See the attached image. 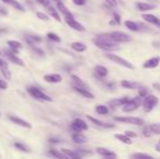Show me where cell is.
Returning <instances> with one entry per match:
<instances>
[{
	"label": "cell",
	"mask_w": 160,
	"mask_h": 159,
	"mask_svg": "<svg viewBox=\"0 0 160 159\" xmlns=\"http://www.w3.org/2000/svg\"><path fill=\"white\" fill-rule=\"evenodd\" d=\"M0 117H1V113H0Z\"/></svg>",
	"instance_id": "obj_56"
},
{
	"label": "cell",
	"mask_w": 160,
	"mask_h": 159,
	"mask_svg": "<svg viewBox=\"0 0 160 159\" xmlns=\"http://www.w3.org/2000/svg\"><path fill=\"white\" fill-rule=\"evenodd\" d=\"M36 1H37L39 4H42V6H44V7L50 6V0H36Z\"/></svg>",
	"instance_id": "obj_42"
},
{
	"label": "cell",
	"mask_w": 160,
	"mask_h": 159,
	"mask_svg": "<svg viewBox=\"0 0 160 159\" xmlns=\"http://www.w3.org/2000/svg\"><path fill=\"white\" fill-rule=\"evenodd\" d=\"M142 97H136L134 99H130L127 104H124L122 106V111L123 112H131V111H134L138 108V106L141 105L142 100H141Z\"/></svg>",
	"instance_id": "obj_5"
},
{
	"label": "cell",
	"mask_w": 160,
	"mask_h": 159,
	"mask_svg": "<svg viewBox=\"0 0 160 159\" xmlns=\"http://www.w3.org/2000/svg\"><path fill=\"white\" fill-rule=\"evenodd\" d=\"M132 158H136V159H139V158H152V156L148 155V154H143V153H136V154H133L132 155Z\"/></svg>",
	"instance_id": "obj_40"
},
{
	"label": "cell",
	"mask_w": 160,
	"mask_h": 159,
	"mask_svg": "<svg viewBox=\"0 0 160 159\" xmlns=\"http://www.w3.org/2000/svg\"><path fill=\"white\" fill-rule=\"evenodd\" d=\"M71 47L73 50L78 51V52H83V51H86L87 50V46L83 42H74L71 44Z\"/></svg>",
	"instance_id": "obj_26"
},
{
	"label": "cell",
	"mask_w": 160,
	"mask_h": 159,
	"mask_svg": "<svg viewBox=\"0 0 160 159\" xmlns=\"http://www.w3.org/2000/svg\"><path fill=\"white\" fill-rule=\"evenodd\" d=\"M114 83H107V87L108 88H110V89H114Z\"/></svg>",
	"instance_id": "obj_50"
},
{
	"label": "cell",
	"mask_w": 160,
	"mask_h": 159,
	"mask_svg": "<svg viewBox=\"0 0 160 159\" xmlns=\"http://www.w3.org/2000/svg\"><path fill=\"white\" fill-rule=\"evenodd\" d=\"M73 88H74V91H75L76 93H78L80 95L84 96L85 98H88V99H94V98H95L94 94H92L91 92H89V89L82 88V87H78V86H74Z\"/></svg>",
	"instance_id": "obj_16"
},
{
	"label": "cell",
	"mask_w": 160,
	"mask_h": 159,
	"mask_svg": "<svg viewBox=\"0 0 160 159\" xmlns=\"http://www.w3.org/2000/svg\"><path fill=\"white\" fill-rule=\"evenodd\" d=\"M96 152L99 154V155L102 156V157H106V158H117V154L116 153H113V152L110 151V149L103 148V147H97Z\"/></svg>",
	"instance_id": "obj_14"
},
{
	"label": "cell",
	"mask_w": 160,
	"mask_h": 159,
	"mask_svg": "<svg viewBox=\"0 0 160 159\" xmlns=\"http://www.w3.org/2000/svg\"><path fill=\"white\" fill-rule=\"evenodd\" d=\"M95 72H96V74L100 77H106L108 75L107 68L103 67V66H96L95 67Z\"/></svg>",
	"instance_id": "obj_28"
},
{
	"label": "cell",
	"mask_w": 160,
	"mask_h": 159,
	"mask_svg": "<svg viewBox=\"0 0 160 159\" xmlns=\"http://www.w3.org/2000/svg\"><path fill=\"white\" fill-rule=\"evenodd\" d=\"M125 135H128V137H131V138L136 137V133H134V132H132V131H127L125 132Z\"/></svg>",
	"instance_id": "obj_47"
},
{
	"label": "cell",
	"mask_w": 160,
	"mask_h": 159,
	"mask_svg": "<svg viewBox=\"0 0 160 159\" xmlns=\"http://www.w3.org/2000/svg\"><path fill=\"white\" fill-rule=\"evenodd\" d=\"M114 120L120 121V122L128 123V124H133V125H145V121L141 119V118H136V117H127V118L114 117Z\"/></svg>",
	"instance_id": "obj_7"
},
{
	"label": "cell",
	"mask_w": 160,
	"mask_h": 159,
	"mask_svg": "<svg viewBox=\"0 0 160 159\" xmlns=\"http://www.w3.org/2000/svg\"><path fill=\"white\" fill-rule=\"evenodd\" d=\"M57 8L58 10L60 11V12L62 13V15H63V17H74L73 13L71 12V11L69 10V9L67 8V7L64 6L63 3H62L61 1H57Z\"/></svg>",
	"instance_id": "obj_15"
},
{
	"label": "cell",
	"mask_w": 160,
	"mask_h": 159,
	"mask_svg": "<svg viewBox=\"0 0 160 159\" xmlns=\"http://www.w3.org/2000/svg\"><path fill=\"white\" fill-rule=\"evenodd\" d=\"M136 7L138 8L139 11H148V10H154L156 7L154 4H149L147 2H138L136 4Z\"/></svg>",
	"instance_id": "obj_27"
},
{
	"label": "cell",
	"mask_w": 160,
	"mask_h": 159,
	"mask_svg": "<svg viewBox=\"0 0 160 159\" xmlns=\"http://www.w3.org/2000/svg\"><path fill=\"white\" fill-rule=\"evenodd\" d=\"M121 86L124 87V88H128V89H135V88H138L141 86V84L137 82H132V81H127V80H123L121 82Z\"/></svg>",
	"instance_id": "obj_25"
},
{
	"label": "cell",
	"mask_w": 160,
	"mask_h": 159,
	"mask_svg": "<svg viewBox=\"0 0 160 159\" xmlns=\"http://www.w3.org/2000/svg\"><path fill=\"white\" fill-rule=\"evenodd\" d=\"M7 32V30L6 28H0V35L1 34H3V33H6Z\"/></svg>",
	"instance_id": "obj_52"
},
{
	"label": "cell",
	"mask_w": 160,
	"mask_h": 159,
	"mask_svg": "<svg viewBox=\"0 0 160 159\" xmlns=\"http://www.w3.org/2000/svg\"><path fill=\"white\" fill-rule=\"evenodd\" d=\"M87 118H88V120H91L92 122L94 123V124H96L97 127H114V125H112V124H107V123H103V122H101V121H99V120H97L95 119V118H93L92 116H89V115H87Z\"/></svg>",
	"instance_id": "obj_29"
},
{
	"label": "cell",
	"mask_w": 160,
	"mask_h": 159,
	"mask_svg": "<svg viewBox=\"0 0 160 159\" xmlns=\"http://www.w3.org/2000/svg\"><path fill=\"white\" fill-rule=\"evenodd\" d=\"M71 79H72V81H73L74 86H78V87H82V88L89 89L88 85H87L86 83H85L82 79H80L78 77H76V75H71Z\"/></svg>",
	"instance_id": "obj_24"
},
{
	"label": "cell",
	"mask_w": 160,
	"mask_h": 159,
	"mask_svg": "<svg viewBox=\"0 0 160 159\" xmlns=\"http://www.w3.org/2000/svg\"><path fill=\"white\" fill-rule=\"evenodd\" d=\"M142 17H143L146 22H148V23L160 26V19L159 17H157L156 15H154V14H142Z\"/></svg>",
	"instance_id": "obj_19"
},
{
	"label": "cell",
	"mask_w": 160,
	"mask_h": 159,
	"mask_svg": "<svg viewBox=\"0 0 160 159\" xmlns=\"http://www.w3.org/2000/svg\"><path fill=\"white\" fill-rule=\"evenodd\" d=\"M73 1L74 4H76V6H84L85 3H86V0H72Z\"/></svg>",
	"instance_id": "obj_44"
},
{
	"label": "cell",
	"mask_w": 160,
	"mask_h": 159,
	"mask_svg": "<svg viewBox=\"0 0 160 159\" xmlns=\"http://www.w3.org/2000/svg\"><path fill=\"white\" fill-rule=\"evenodd\" d=\"M124 24L130 31H133V32H137V31H139V25L137 23H135V22L128 20V21H125Z\"/></svg>",
	"instance_id": "obj_32"
},
{
	"label": "cell",
	"mask_w": 160,
	"mask_h": 159,
	"mask_svg": "<svg viewBox=\"0 0 160 159\" xmlns=\"http://www.w3.org/2000/svg\"><path fill=\"white\" fill-rule=\"evenodd\" d=\"M4 55H6L7 58H8V59L10 60V61H12L13 63L19 64V66H21V67H24V61L21 59V58L18 57L17 53H14L13 51L4 50Z\"/></svg>",
	"instance_id": "obj_11"
},
{
	"label": "cell",
	"mask_w": 160,
	"mask_h": 159,
	"mask_svg": "<svg viewBox=\"0 0 160 159\" xmlns=\"http://www.w3.org/2000/svg\"><path fill=\"white\" fill-rule=\"evenodd\" d=\"M152 86H154V88H156L157 91H160V84H158V83H155Z\"/></svg>",
	"instance_id": "obj_51"
},
{
	"label": "cell",
	"mask_w": 160,
	"mask_h": 159,
	"mask_svg": "<svg viewBox=\"0 0 160 159\" xmlns=\"http://www.w3.org/2000/svg\"><path fill=\"white\" fill-rule=\"evenodd\" d=\"M71 127L74 132H82V131H86L88 129V125L86 124L84 120L82 119H75L72 122Z\"/></svg>",
	"instance_id": "obj_9"
},
{
	"label": "cell",
	"mask_w": 160,
	"mask_h": 159,
	"mask_svg": "<svg viewBox=\"0 0 160 159\" xmlns=\"http://www.w3.org/2000/svg\"><path fill=\"white\" fill-rule=\"evenodd\" d=\"M64 21H65V23L70 26V27L73 28V30H75V31H78V32H85V30H86V28H85L84 26L80 23V22L76 21L75 17H64Z\"/></svg>",
	"instance_id": "obj_8"
},
{
	"label": "cell",
	"mask_w": 160,
	"mask_h": 159,
	"mask_svg": "<svg viewBox=\"0 0 160 159\" xmlns=\"http://www.w3.org/2000/svg\"><path fill=\"white\" fill-rule=\"evenodd\" d=\"M47 37H48L49 40H52V42H61V38L59 37V35H57L56 33H48L47 34Z\"/></svg>",
	"instance_id": "obj_37"
},
{
	"label": "cell",
	"mask_w": 160,
	"mask_h": 159,
	"mask_svg": "<svg viewBox=\"0 0 160 159\" xmlns=\"http://www.w3.org/2000/svg\"><path fill=\"white\" fill-rule=\"evenodd\" d=\"M159 144H160V143H159Z\"/></svg>",
	"instance_id": "obj_57"
},
{
	"label": "cell",
	"mask_w": 160,
	"mask_h": 159,
	"mask_svg": "<svg viewBox=\"0 0 160 159\" xmlns=\"http://www.w3.org/2000/svg\"><path fill=\"white\" fill-rule=\"evenodd\" d=\"M47 9H48V13L51 15V17H53V19L56 20V21H58V22H61V17H60V15H59V13H58V11L56 10L53 7H50V6H48V7H46Z\"/></svg>",
	"instance_id": "obj_31"
},
{
	"label": "cell",
	"mask_w": 160,
	"mask_h": 159,
	"mask_svg": "<svg viewBox=\"0 0 160 159\" xmlns=\"http://www.w3.org/2000/svg\"><path fill=\"white\" fill-rule=\"evenodd\" d=\"M106 57H107L108 59L111 60V61H113V62H116V63L120 64V66L124 67V68L131 69V70H132V69H134V66H133L130 61H128V60L119 57L118 55H113V53H107V55H106Z\"/></svg>",
	"instance_id": "obj_4"
},
{
	"label": "cell",
	"mask_w": 160,
	"mask_h": 159,
	"mask_svg": "<svg viewBox=\"0 0 160 159\" xmlns=\"http://www.w3.org/2000/svg\"><path fill=\"white\" fill-rule=\"evenodd\" d=\"M8 88V83L3 80H0V89H7Z\"/></svg>",
	"instance_id": "obj_45"
},
{
	"label": "cell",
	"mask_w": 160,
	"mask_h": 159,
	"mask_svg": "<svg viewBox=\"0 0 160 159\" xmlns=\"http://www.w3.org/2000/svg\"><path fill=\"white\" fill-rule=\"evenodd\" d=\"M48 142L49 143H51V144H58V143H60V140H58V138H55V137H51V138H49L48 140Z\"/></svg>",
	"instance_id": "obj_49"
},
{
	"label": "cell",
	"mask_w": 160,
	"mask_h": 159,
	"mask_svg": "<svg viewBox=\"0 0 160 159\" xmlns=\"http://www.w3.org/2000/svg\"><path fill=\"white\" fill-rule=\"evenodd\" d=\"M106 2L111 7H117V0H106Z\"/></svg>",
	"instance_id": "obj_48"
},
{
	"label": "cell",
	"mask_w": 160,
	"mask_h": 159,
	"mask_svg": "<svg viewBox=\"0 0 160 159\" xmlns=\"http://www.w3.org/2000/svg\"><path fill=\"white\" fill-rule=\"evenodd\" d=\"M0 56H1V51H0Z\"/></svg>",
	"instance_id": "obj_55"
},
{
	"label": "cell",
	"mask_w": 160,
	"mask_h": 159,
	"mask_svg": "<svg viewBox=\"0 0 160 159\" xmlns=\"http://www.w3.org/2000/svg\"><path fill=\"white\" fill-rule=\"evenodd\" d=\"M94 44L98 47L99 49H102L106 51H112L117 50L119 48V42H114L113 39L110 37V35L108 34H99L96 36V38L94 39Z\"/></svg>",
	"instance_id": "obj_1"
},
{
	"label": "cell",
	"mask_w": 160,
	"mask_h": 159,
	"mask_svg": "<svg viewBox=\"0 0 160 159\" xmlns=\"http://www.w3.org/2000/svg\"><path fill=\"white\" fill-rule=\"evenodd\" d=\"M138 96L139 97H145L146 95H148V88L147 87H142V86H139L138 87Z\"/></svg>",
	"instance_id": "obj_39"
},
{
	"label": "cell",
	"mask_w": 160,
	"mask_h": 159,
	"mask_svg": "<svg viewBox=\"0 0 160 159\" xmlns=\"http://www.w3.org/2000/svg\"><path fill=\"white\" fill-rule=\"evenodd\" d=\"M26 42H28L30 45H34L35 42H42V38L39 36H35V35H28L25 37Z\"/></svg>",
	"instance_id": "obj_34"
},
{
	"label": "cell",
	"mask_w": 160,
	"mask_h": 159,
	"mask_svg": "<svg viewBox=\"0 0 160 159\" xmlns=\"http://www.w3.org/2000/svg\"><path fill=\"white\" fill-rule=\"evenodd\" d=\"M72 140H73V142L76 143V144H84V143L87 142V137L85 135H83L81 132H75V133L72 135Z\"/></svg>",
	"instance_id": "obj_21"
},
{
	"label": "cell",
	"mask_w": 160,
	"mask_h": 159,
	"mask_svg": "<svg viewBox=\"0 0 160 159\" xmlns=\"http://www.w3.org/2000/svg\"><path fill=\"white\" fill-rule=\"evenodd\" d=\"M160 63V58L159 57H154V58H150V59L146 60L143 64V68L145 69H154L157 68Z\"/></svg>",
	"instance_id": "obj_13"
},
{
	"label": "cell",
	"mask_w": 160,
	"mask_h": 159,
	"mask_svg": "<svg viewBox=\"0 0 160 159\" xmlns=\"http://www.w3.org/2000/svg\"><path fill=\"white\" fill-rule=\"evenodd\" d=\"M110 24H111V25H114V24H116V21H114V20L113 21H110Z\"/></svg>",
	"instance_id": "obj_54"
},
{
	"label": "cell",
	"mask_w": 160,
	"mask_h": 159,
	"mask_svg": "<svg viewBox=\"0 0 160 159\" xmlns=\"http://www.w3.org/2000/svg\"><path fill=\"white\" fill-rule=\"evenodd\" d=\"M14 147L17 149H19V151H21V152H23V153H30V148H28L26 145H24L23 143H21V142H15L14 143Z\"/></svg>",
	"instance_id": "obj_35"
},
{
	"label": "cell",
	"mask_w": 160,
	"mask_h": 159,
	"mask_svg": "<svg viewBox=\"0 0 160 159\" xmlns=\"http://www.w3.org/2000/svg\"><path fill=\"white\" fill-rule=\"evenodd\" d=\"M1 2L8 4V6H11L12 8L17 9V10L21 11V12H24V11H25V8H24L18 0H1Z\"/></svg>",
	"instance_id": "obj_17"
},
{
	"label": "cell",
	"mask_w": 160,
	"mask_h": 159,
	"mask_svg": "<svg viewBox=\"0 0 160 159\" xmlns=\"http://www.w3.org/2000/svg\"><path fill=\"white\" fill-rule=\"evenodd\" d=\"M9 119H10V121H12L14 124H18L22 127H25V129H32V124L30 122L17 117V116H9Z\"/></svg>",
	"instance_id": "obj_12"
},
{
	"label": "cell",
	"mask_w": 160,
	"mask_h": 159,
	"mask_svg": "<svg viewBox=\"0 0 160 159\" xmlns=\"http://www.w3.org/2000/svg\"><path fill=\"white\" fill-rule=\"evenodd\" d=\"M96 112L98 113V115H107L108 112H109V109H108L107 106H105V105H97L96 106Z\"/></svg>",
	"instance_id": "obj_33"
},
{
	"label": "cell",
	"mask_w": 160,
	"mask_h": 159,
	"mask_svg": "<svg viewBox=\"0 0 160 159\" xmlns=\"http://www.w3.org/2000/svg\"><path fill=\"white\" fill-rule=\"evenodd\" d=\"M128 100H130V98H128V97L116 98V99H111V100H110L109 105L111 107H113V108H116V107H119V106H123L124 104H127Z\"/></svg>",
	"instance_id": "obj_20"
},
{
	"label": "cell",
	"mask_w": 160,
	"mask_h": 159,
	"mask_svg": "<svg viewBox=\"0 0 160 159\" xmlns=\"http://www.w3.org/2000/svg\"><path fill=\"white\" fill-rule=\"evenodd\" d=\"M36 17L39 20H42V21H49V17L44 12H37L36 13Z\"/></svg>",
	"instance_id": "obj_41"
},
{
	"label": "cell",
	"mask_w": 160,
	"mask_h": 159,
	"mask_svg": "<svg viewBox=\"0 0 160 159\" xmlns=\"http://www.w3.org/2000/svg\"><path fill=\"white\" fill-rule=\"evenodd\" d=\"M110 35L112 39L117 42H128L132 40V36L131 35L127 34V33H123V32H111V33H108Z\"/></svg>",
	"instance_id": "obj_6"
},
{
	"label": "cell",
	"mask_w": 160,
	"mask_h": 159,
	"mask_svg": "<svg viewBox=\"0 0 160 159\" xmlns=\"http://www.w3.org/2000/svg\"><path fill=\"white\" fill-rule=\"evenodd\" d=\"M0 72H1L2 77H4L6 80L10 81L11 80V72H10V69H9V64L7 61L4 60L0 59Z\"/></svg>",
	"instance_id": "obj_10"
},
{
	"label": "cell",
	"mask_w": 160,
	"mask_h": 159,
	"mask_svg": "<svg viewBox=\"0 0 160 159\" xmlns=\"http://www.w3.org/2000/svg\"><path fill=\"white\" fill-rule=\"evenodd\" d=\"M156 151H157V152H159V153H160V144L156 145Z\"/></svg>",
	"instance_id": "obj_53"
},
{
	"label": "cell",
	"mask_w": 160,
	"mask_h": 159,
	"mask_svg": "<svg viewBox=\"0 0 160 159\" xmlns=\"http://www.w3.org/2000/svg\"><path fill=\"white\" fill-rule=\"evenodd\" d=\"M143 135L145 136V137H149V136L152 135V131L149 130V127H145V129L143 130Z\"/></svg>",
	"instance_id": "obj_43"
},
{
	"label": "cell",
	"mask_w": 160,
	"mask_h": 159,
	"mask_svg": "<svg viewBox=\"0 0 160 159\" xmlns=\"http://www.w3.org/2000/svg\"><path fill=\"white\" fill-rule=\"evenodd\" d=\"M44 80L47 83H51V84H57L62 81V77L60 74H47L44 77Z\"/></svg>",
	"instance_id": "obj_18"
},
{
	"label": "cell",
	"mask_w": 160,
	"mask_h": 159,
	"mask_svg": "<svg viewBox=\"0 0 160 159\" xmlns=\"http://www.w3.org/2000/svg\"><path fill=\"white\" fill-rule=\"evenodd\" d=\"M114 137H116L117 140L120 141V142H122L123 144L131 145L133 143L132 140H131V137H128V136L125 135V134H114Z\"/></svg>",
	"instance_id": "obj_30"
},
{
	"label": "cell",
	"mask_w": 160,
	"mask_h": 159,
	"mask_svg": "<svg viewBox=\"0 0 160 159\" xmlns=\"http://www.w3.org/2000/svg\"><path fill=\"white\" fill-rule=\"evenodd\" d=\"M61 153H63L67 158H72V159H80L82 156L78 153L76 151H71V149H68V148H62L61 149Z\"/></svg>",
	"instance_id": "obj_23"
},
{
	"label": "cell",
	"mask_w": 160,
	"mask_h": 159,
	"mask_svg": "<svg viewBox=\"0 0 160 159\" xmlns=\"http://www.w3.org/2000/svg\"><path fill=\"white\" fill-rule=\"evenodd\" d=\"M158 97L155 95H146L143 100V108L146 112H150L154 110L155 107L158 105Z\"/></svg>",
	"instance_id": "obj_3"
},
{
	"label": "cell",
	"mask_w": 160,
	"mask_h": 159,
	"mask_svg": "<svg viewBox=\"0 0 160 159\" xmlns=\"http://www.w3.org/2000/svg\"><path fill=\"white\" fill-rule=\"evenodd\" d=\"M149 130L152 131V133L160 134V123H152V124H150Z\"/></svg>",
	"instance_id": "obj_38"
},
{
	"label": "cell",
	"mask_w": 160,
	"mask_h": 159,
	"mask_svg": "<svg viewBox=\"0 0 160 159\" xmlns=\"http://www.w3.org/2000/svg\"><path fill=\"white\" fill-rule=\"evenodd\" d=\"M113 20H114V21H116V23L117 24H120V17H119V15H118V13H117V12H113Z\"/></svg>",
	"instance_id": "obj_46"
},
{
	"label": "cell",
	"mask_w": 160,
	"mask_h": 159,
	"mask_svg": "<svg viewBox=\"0 0 160 159\" xmlns=\"http://www.w3.org/2000/svg\"><path fill=\"white\" fill-rule=\"evenodd\" d=\"M28 92L30 93V95L32 96V97H34L37 100H40V102H52V98H51L50 96L46 95L44 92H42L38 87H36V86L28 87Z\"/></svg>",
	"instance_id": "obj_2"
},
{
	"label": "cell",
	"mask_w": 160,
	"mask_h": 159,
	"mask_svg": "<svg viewBox=\"0 0 160 159\" xmlns=\"http://www.w3.org/2000/svg\"><path fill=\"white\" fill-rule=\"evenodd\" d=\"M8 45H9V47H10V49L14 53H18L22 48H23L22 44L20 42H18V40H8Z\"/></svg>",
	"instance_id": "obj_22"
},
{
	"label": "cell",
	"mask_w": 160,
	"mask_h": 159,
	"mask_svg": "<svg viewBox=\"0 0 160 159\" xmlns=\"http://www.w3.org/2000/svg\"><path fill=\"white\" fill-rule=\"evenodd\" d=\"M48 155L52 156V157H56V158H67V156H65L63 153H60L59 151H57V149H52V148L49 149Z\"/></svg>",
	"instance_id": "obj_36"
}]
</instances>
